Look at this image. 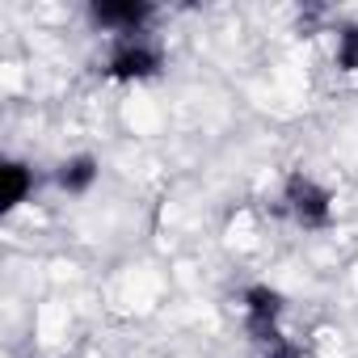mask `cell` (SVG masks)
<instances>
[{
  "label": "cell",
  "mask_w": 358,
  "mask_h": 358,
  "mask_svg": "<svg viewBox=\"0 0 358 358\" xmlns=\"http://www.w3.org/2000/svg\"><path fill=\"white\" fill-rule=\"evenodd\" d=\"M282 203L291 211V220L308 232H320L333 224V194L316 182V177H308L303 169L287 173V182H282Z\"/></svg>",
  "instance_id": "cell-1"
},
{
  "label": "cell",
  "mask_w": 358,
  "mask_h": 358,
  "mask_svg": "<svg viewBox=\"0 0 358 358\" xmlns=\"http://www.w3.org/2000/svg\"><path fill=\"white\" fill-rule=\"evenodd\" d=\"M160 68H164V51H160V43L148 30L114 38L110 59H106V76L110 80H152Z\"/></svg>",
  "instance_id": "cell-2"
},
{
  "label": "cell",
  "mask_w": 358,
  "mask_h": 358,
  "mask_svg": "<svg viewBox=\"0 0 358 358\" xmlns=\"http://www.w3.org/2000/svg\"><path fill=\"white\" fill-rule=\"evenodd\" d=\"M241 303H245V333H249V341H253L257 350L282 337V333H278L282 295H278L274 287H266V282H253V287H245Z\"/></svg>",
  "instance_id": "cell-3"
},
{
  "label": "cell",
  "mask_w": 358,
  "mask_h": 358,
  "mask_svg": "<svg viewBox=\"0 0 358 358\" xmlns=\"http://www.w3.org/2000/svg\"><path fill=\"white\" fill-rule=\"evenodd\" d=\"M152 5H143V0H93L89 5V17L101 26V30H114L118 38L127 34H143V26L152 22Z\"/></svg>",
  "instance_id": "cell-4"
},
{
  "label": "cell",
  "mask_w": 358,
  "mask_h": 358,
  "mask_svg": "<svg viewBox=\"0 0 358 358\" xmlns=\"http://www.w3.org/2000/svg\"><path fill=\"white\" fill-rule=\"evenodd\" d=\"M34 190V169L22 160H5L0 169V211H17Z\"/></svg>",
  "instance_id": "cell-5"
},
{
  "label": "cell",
  "mask_w": 358,
  "mask_h": 358,
  "mask_svg": "<svg viewBox=\"0 0 358 358\" xmlns=\"http://www.w3.org/2000/svg\"><path fill=\"white\" fill-rule=\"evenodd\" d=\"M97 173H101V164H97V156H68L59 169H55V182H59V190H68V194H89L93 190V182H97Z\"/></svg>",
  "instance_id": "cell-6"
},
{
  "label": "cell",
  "mask_w": 358,
  "mask_h": 358,
  "mask_svg": "<svg viewBox=\"0 0 358 358\" xmlns=\"http://www.w3.org/2000/svg\"><path fill=\"white\" fill-rule=\"evenodd\" d=\"M337 68L341 72H358V26H341L337 30Z\"/></svg>",
  "instance_id": "cell-7"
},
{
  "label": "cell",
  "mask_w": 358,
  "mask_h": 358,
  "mask_svg": "<svg viewBox=\"0 0 358 358\" xmlns=\"http://www.w3.org/2000/svg\"><path fill=\"white\" fill-rule=\"evenodd\" d=\"M257 358H303V345H299V341H291V337H278V341L262 345V350H257Z\"/></svg>",
  "instance_id": "cell-8"
}]
</instances>
